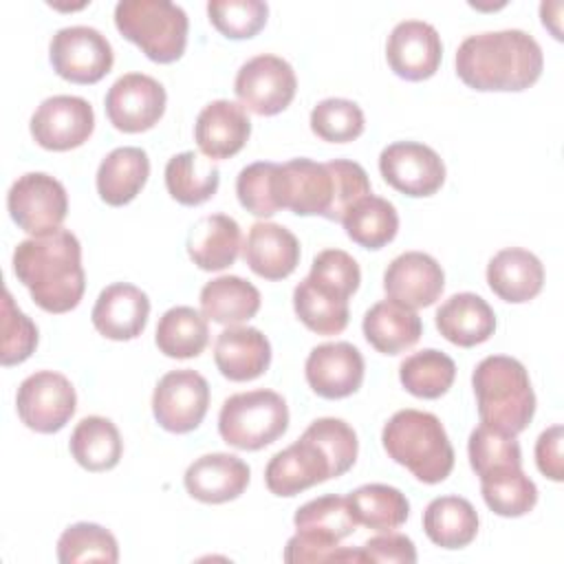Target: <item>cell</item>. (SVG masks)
Returning a JSON list of instances; mask_svg holds the SVG:
<instances>
[{
    "instance_id": "cell-1",
    "label": "cell",
    "mask_w": 564,
    "mask_h": 564,
    "mask_svg": "<svg viewBox=\"0 0 564 564\" xmlns=\"http://www.w3.org/2000/svg\"><path fill=\"white\" fill-rule=\"evenodd\" d=\"M13 273L29 289L33 302L48 313L75 308L86 289L82 245L68 229L18 242Z\"/></svg>"
},
{
    "instance_id": "cell-2",
    "label": "cell",
    "mask_w": 564,
    "mask_h": 564,
    "mask_svg": "<svg viewBox=\"0 0 564 564\" xmlns=\"http://www.w3.org/2000/svg\"><path fill=\"white\" fill-rule=\"evenodd\" d=\"M544 66L542 48L520 29L469 35L456 51L458 77L476 90H524Z\"/></svg>"
},
{
    "instance_id": "cell-3",
    "label": "cell",
    "mask_w": 564,
    "mask_h": 564,
    "mask_svg": "<svg viewBox=\"0 0 564 564\" xmlns=\"http://www.w3.org/2000/svg\"><path fill=\"white\" fill-rule=\"evenodd\" d=\"M471 386L480 423L511 436L531 423L535 394L529 372L518 359L507 355L485 357L471 375Z\"/></svg>"
},
{
    "instance_id": "cell-4",
    "label": "cell",
    "mask_w": 564,
    "mask_h": 564,
    "mask_svg": "<svg viewBox=\"0 0 564 564\" xmlns=\"http://www.w3.org/2000/svg\"><path fill=\"white\" fill-rule=\"evenodd\" d=\"M388 456L421 482L436 485L454 467V447L441 419L432 412L405 408L390 416L381 432Z\"/></svg>"
},
{
    "instance_id": "cell-5",
    "label": "cell",
    "mask_w": 564,
    "mask_h": 564,
    "mask_svg": "<svg viewBox=\"0 0 564 564\" xmlns=\"http://www.w3.org/2000/svg\"><path fill=\"white\" fill-rule=\"evenodd\" d=\"M119 33L152 62H176L187 44V13L170 0H121L115 7Z\"/></svg>"
},
{
    "instance_id": "cell-6",
    "label": "cell",
    "mask_w": 564,
    "mask_h": 564,
    "mask_svg": "<svg viewBox=\"0 0 564 564\" xmlns=\"http://www.w3.org/2000/svg\"><path fill=\"white\" fill-rule=\"evenodd\" d=\"M289 427L286 401L273 390H249L225 399L218 414L223 441L238 449H262Z\"/></svg>"
},
{
    "instance_id": "cell-7",
    "label": "cell",
    "mask_w": 564,
    "mask_h": 564,
    "mask_svg": "<svg viewBox=\"0 0 564 564\" xmlns=\"http://www.w3.org/2000/svg\"><path fill=\"white\" fill-rule=\"evenodd\" d=\"M11 220L31 236H48L66 218L68 198L64 185L44 172H26L13 181L7 194Z\"/></svg>"
},
{
    "instance_id": "cell-8",
    "label": "cell",
    "mask_w": 564,
    "mask_h": 564,
    "mask_svg": "<svg viewBox=\"0 0 564 564\" xmlns=\"http://www.w3.org/2000/svg\"><path fill=\"white\" fill-rule=\"evenodd\" d=\"M53 70L73 84H95L112 68L115 55L106 35L93 26H64L51 37Z\"/></svg>"
},
{
    "instance_id": "cell-9",
    "label": "cell",
    "mask_w": 564,
    "mask_h": 564,
    "mask_svg": "<svg viewBox=\"0 0 564 564\" xmlns=\"http://www.w3.org/2000/svg\"><path fill=\"white\" fill-rule=\"evenodd\" d=\"M297 79L293 66L271 53L247 59L234 82V93L242 108L260 117L282 112L295 97Z\"/></svg>"
},
{
    "instance_id": "cell-10",
    "label": "cell",
    "mask_w": 564,
    "mask_h": 564,
    "mask_svg": "<svg viewBox=\"0 0 564 564\" xmlns=\"http://www.w3.org/2000/svg\"><path fill=\"white\" fill-rule=\"evenodd\" d=\"M77 397L73 383L55 370L29 375L15 394L18 416L29 430L40 434L59 432L75 414Z\"/></svg>"
},
{
    "instance_id": "cell-11",
    "label": "cell",
    "mask_w": 564,
    "mask_h": 564,
    "mask_svg": "<svg viewBox=\"0 0 564 564\" xmlns=\"http://www.w3.org/2000/svg\"><path fill=\"white\" fill-rule=\"evenodd\" d=\"M209 408V383L189 368L163 375L152 394V412L156 423L174 434L196 430Z\"/></svg>"
},
{
    "instance_id": "cell-12",
    "label": "cell",
    "mask_w": 564,
    "mask_h": 564,
    "mask_svg": "<svg viewBox=\"0 0 564 564\" xmlns=\"http://www.w3.org/2000/svg\"><path fill=\"white\" fill-rule=\"evenodd\" d=\"M278 200L297 216L333 218L335 209V172L330 161L315 163L311 159H291L278 170Z\"/></svg>"
},
{
    "instance_id": "cell-13",
    "label": "cell",
    "mask_w": 564,
    "mask_h": 564,
    "mask_svg": "<svg viewBox=\"0 0 564 564\" xmlns=\"http://www.w3.org/2000/svg\"><path fill=\"white\" fill-rule=\"evenodd\" d=\"M379 172L388 185L405 196H432L445 181V163L425 143L397 141L381 150Z\"/></svg>"
},
{
    "instance_id": "cell-14",
    "label": "cell",
    "mask_w": 564,
    "mask_h": 564,
    "mask_svg": "<svg viewBox=\"0 0 564 564\" xmlns=\"http://www.w3.org/2000/svg\"><path fill=\"white\" fill-rule=\"evenodd\" d=\"M95 130L93 106L84 97L55 95L44 99L31 117V134L44 150L79 148Z\"/></svg>"
},
{
    "instance_id": "cell-15",
    "label": "cell",
    "mask_w": 564,
    "mask_h": 564,
    "mask_svg": "<svg viewBox=\"0 0 564 564\" xmlns=\"http://www.w3.org/2000/svg\"><path fill=\"white\" fill-rule=\"evenodd\" d=\"M165 101V88L154 77L126 73L106 93V115L121 132H143L163 117Z\"/></svg>"
},
{
    "instance_id": "cell-16",
    "label": "cell",
    "mask_w": 564,
    "mask_h": 564,
    "mask_svg": "<svg viewBox=\"0 0 564 564\" xmlns=\"http://www.w3.org/2000/svg\"><path fill=\"white\" fill-rule=\"evenodd\" d=\"M443 57L438 31L423 20L399 22L386 42V59L394 75L408 82H421L436 73Z\"/></svg>"
},
{
    "instance_id": "cell-17",
    "label": "cell",
    "mask_w": 564,
    "mask_h": 564,
    "mask_svg": "<svg viewBox=\"0 0 564 564\" xmlns=\"http://www.w3.org/2000/svg\"><path fill=\"white\" fill-rule=\"evenodd\" d=\"M304 375L315 394L344 399L357 392L364 381V357L348 341L319 344L308 352Z\"/></svg>"
},
{
    "instance_id": "cell-18",
    "label": "cell",
    "mask_w": 564,
    "mask_h": 564,
    "mask_svg": "<svg viewBox=\"0 0 564 564\" xmlns=\"http://www.w3.org/2000/svg\"><path fill=\"white\" fill-rule=\"evenodd\" d=\"M328 478H333L328 456L304 434L286 449L273 454L264 469L267 489L275 496H295Z\"/></svg>"
},
{
    "instance_id": "cell-19",
    "label": "cell",
    "mask_w": 564,
    "mask_h": 564,
    "mask_svg": "<svg viewBox=\"0 0 564 564\" xmlns=\"http://www.w3.org/2000/svg\"><path fill=\"white\" fill-rule=\"evenodd\" d=\"M443 286L445 273L441 264L423 251H405L397 256L383 273L388 297L410 308L432 306L441 297Z\"/></svg>"
},
{
    "instance_id": "cell-20",
    "label": "cell",
    "mask_w": 564,
    "mask_h": 564,
    "mask_svg": "<svg viewBox=\"0 0 564 564\" xmlns=\"http://www.w3.org/2000/svg\"><path fill=\"white\" fill-rule=\"evenodd\" d=\"M251 134V121L245 108L229 99L209 101L196 117L194 139L198 150L216 161L238 154Z\"/></svg>"
},
{
    "instance_id": "cell-21",
    "label": "cell",
    "mask_w": 564,
    "mask_h": 564,
    "mask_svg": "<svg viewBox=\"0 0 564 564\" xmlns=\"http://www.w3.org/2000/svg\"><path fill=\"white\" fill-rule=\"evenodd\" d=\"M150 315L148 295L128 282L106 286L93 306V326L108 339L128 341L143 333Z\"/></svg>"
},
{
    "instance_id": "cell-22",
    "label": "cell",
    "mask_w": 564,
    "mask_h": 564,
    "mask_svg": "<svg viewBox=\"0 0 564 564\" xmlns=\"http://www.w3.org/2000/svg\"><path fill=\"white\" fill-rule=\"evenodd\" d=\"M183 482L192 498L207 505H220L238 498L247 489L249 467L234 454H205L185 469Z\"/></svg>"
},
{
    "instance_id": "cell-23",
    "label": "cell",
    "mask_w": 564,
    "mask_h": 564,
    "mask_svg": "<svg viewBox=\"0 0 564 564\" xmlns=\"http://www.w3.org/2000/svg\"><path fill=\"white\" fill-rule=\"evenodd\" d=\"M242 258L256 275L282 280L300 264V242L278 223H253L242 247Z\"/></svg>"
},
{
    "instance_id": "cell-24",
    "label": "cell",
    "mask_w": 564,
    "mask_h": 564,
    "mask_svg": "<svg viewBox=\"0 0 564 564\" xmlns=\"http://www.w3.org/2000/svg\"><path fill=\"white\" fill-rule=\"evenodd\" d=\"M214 361L229 381H251L269 368L271 344L253 326H229L216 337Z\"/></svg>"
},
{
    "instance_id": "cell-25",
    "label": "cell",
    "mask_w": 564,
    "mask_h": 564,
    "mask_svg": "<svg viewBox=\"0 0 564 564\" xmlns=\"http://www.w3.org/2000/svg\"><path fill=\"white\" fill-rule=\"evenodd\" d=\"M487 282L500 300L522 304L542 291L544 267L535 253L520 247H509L489 260Z\"/></svg>"
},
{
    "instance_id": "cell-26",
    "label": "cell",
    "mask_w": 564,
    "mask_h": 564,
    "mask_svg": "<svg viewBox=\"0 0 564 564\" xmlns=\"http://www.w3.org/2000/svg\"><path fill=\"white\" fill-rule=\"evenodd\" d=\"M438 333L463 348L487 341L496 330L494 308L476 293H456L436 311Z\"/></svg>"
},
{
    "instance_id": "cell-27",
    "label": "cell",
    "mask_w": 564,
    "mask_h": 564,
    "mask_svg": "<svg viewBox=\"0 0 564 564\" xmlns=\"http://www.w3.org/2000/svg\"><path fill=\"white\" fill-rule=\"evenodd\" d=\"M361 326L368 344L383 355H399L412 348L423 333L416 311L390 297L370 306Z\"/></svg>"
},
{
    "instance_id": "cell-28",
    "label": "cell",
    "mask_w": 564,
    "mask_h": 564,
    "mask_svg": "<svg viewBox=\"0 0 564 564\" xmlns=\"http://www.w3.org/2000/svg\"><path fill=\"white\" fill-rule=\"evenodd\" d=\"M240 227L227 214L203 216L187 234V253L203 271H220L236 262L240 253Z\"/></svg>"
},
{
    "instance_id": "cell-29",
    "label": "cell",
    "mask_w": 564,
    "mask_h": 564,
    "mask_svg": "<svg viewBox=\"0 0 564 564\" xmlns=\"http://www.w3.org/2000/svg\"><path fill=\"white\" fill-rule=\"evenodd\" d=\"M300 322L317 335H337L348 326V295L333 284L306 275L293 291Z\"/></svg>"
},
{
    "instance_id": "cell-30",
    "label": "cell",
    "mask_w": 564,
    "mask_h": 564,
    "mask_svg": "<svg viewBox=\"0 0 564 564\" xmlns=\"http://www.w3.org/2000/svg\"><path fill=\"white\" fill-rule=\"evenodd\" d=\"M150 176V159L145 150L134 145L115 148L106 154L97 170V192L104 203L121 207L130 203Z\"/></svg>"
},
{
    "instance_id": "cell-31",
    "label": "cell",
    "mask_w": 564,
    "mask_h": 564,
    "mask_svg": "<svg viewBox=\"0 0 564 564\" xmlns=\"http://www.w3.org/2000/svg\"><path fill=\"white\" fill-rule=\"evenodd\" d=\"M260 311V291L238 275H220L200 289V313L225 326H238Z\"/></svg>"
},
{
    "instance_id": "cell-32",
    "label": "cell",
    "mask_w": 564,
    "mask_h": 564,
    "mask_svg": "<svg viewBox=\"0 0 564 564\" xmlns=\"http://www.w3.org/2000/svg\"><path fill=\"white\" fill-rule=\"evenodd\" d=\"M425 535L441 549H463L478 533V513L467 498L441 496L423 511Z\"/></svg>"
},
{
    "instance_id": "cell-33",
    "label": "cell",
    "mask_w": 564,
    "mask_h": 564,
    "mask_svg": "<svg viewBox=\"0 0 564 564\" xmlns=\"http://www.w3.org/2000/svg\"><path fill=\"white\" fill-rule=\"evenodd\" d=\"M220 170L212 159H200L194 150L174 154L165 165V187L181 205H200L218 192Z\"/></svg>"
},
{
    "instance_id": "cell-34",
    "label": "cell",
    "mask_w": 564,
    "mask_h": 564,
    "mask_svg": "<svg viewBox=\"0 0 564 564\" xmlns=\"http://www.w3.org/2000/svg\"><path fill=\"white\" fill-rule=\"evenodd\" d=\"M70 454L88 471L112 469L123 452L117 425L106 416L82 419L70 434Z\"/></svg>"
},
{
    "instance_id": "cell-35",
    "label": "cell",
    "mask_w": 564,
    "mask_h": 564,
    "mask_svg": "<svg viewBox=\"0 0 564 564\" xmlns=\"http://www.w3.org/2000/svg\"><path fill=\"white\" fill-rule=\"evenodd\" d=\"M154 341L165 357H198L209 341L207 317L192 306H172L161 315Z\"/></svg>"
},
{
    "instance_id": "cell-36",
    "label": "cell",
    "mask_w": 564,
    "mask_h": 564,
    "mask_svg": "<svg viewBox=\"0 0 564 564\" xmlns=\"http://www.w3.org/2000/svg\"><path fill=\"white\" fill-rule=\"evenodd\" d=\"M357 524L375 531H394L410 516L408 498L390 485L370 482L346 496Z\"/></svg>"
},
{
    "instance_id": "cell-37",
    "label": "cell",
    "mask_w": 564,
    "mask_h": 564,
    "mask_svg": "<svg viewBox=\"0 0 564 564\" xmlns=\"http://www.w3.org/2000/svg\"><path fill=\"white\" fill-rule=\"evenodd\" d=\"M341 225L359 247L381 249L397 236L399 214L390 200L368 194L346 212Z\"/></svg>"
},
{
    "instance_id": "cell-38",
    "label": "cell",
    "mask_w": 564,
    "mask_h": 564,
    "mask_svg": "<svg viewBox=\"0 0 564 564\" xmlns=\"http://www.w3.org/2000/svg\"><path fill=\"white\" fill-rule=\"evenodd\" d=\"M480 491L487 507L502 518H520L538 502V487L522 467H500L482 474Z\"/></svg>"
},
{
    "instance_id": "cell-39",
    "label": "cell",
    "mask_w": 564,
    "mask_h": 564,
    "mask_svg": "<svg viewBox=\"0 0 564 564\" xmlns=\"http://www.w3.org/2000/svg\"><path fill=\"white\" fill-rule=\"evenodd\" d=\"M456 377V364L449 355L436 348H423L405 357L399 366L403 388L419 399L443 397Z\"/></svg>"
},
{
    "instance_id": "cell-40",
    "label": "cell",
    "mask_w": 564,
    "mask_h": 564,
    "mask_svg": "<svg viewBox=\"0 0 564 564\" xmlns=\"http://www.w3.org/2000/svg\"><path fill=\"white\" fill-rule=\"evenodd\" d=\"M57 560L62 564L77 562H106L119 560V546L115 535L95 522L70 524L57 540Z\"/></svg>"
},
{
    "instance_id": "cell-41",
    "label": "cell",
    "mask_w": 564,
    "mask_h": 564,
    "mask_svg": "<svg viewBox=\"0 0 564 564\" xmlns=\"http://www.w3.org/2000/svg\"><path fill=\"white\" fill-rule=\"evenodd\" d=\"M297 531H308L328 540H344L357 527L346 496H322L302 505L293 516Z\"/></svg>"
},
{
    "instance_id": "cell-42",
    "label": "cell",
    "mask_w": 564,
    "mask_h": 564,
    "mask_svg": "<svg viewBox=\"0 0 564 564\" xmlns=\"http://www.w3.org/2000/svg\"><path fill=\"white\" fill-rule=\"evenodd\" d=\"M278 170L280 163L271 161H258L240 170L236 178V194L240 205L253 216L269 218L280 209Z\"/></svg>"
},
{
    "instance_id": "cell-43",
    "label": "cell",
    "mask_w": 564,
    "mask_h": 564,
    "mask_svg": "<svg viewBox=\"0 0 564 564\" xmlns=\"http://www.w3.org/2000/svg\"><path fill=\"white\" fill-rule=\"evenodd\" d=\"M467 452L469 465L478 476L500 467H522V452L516 436L502 434L485 423L469 434Z\"/></svg>"
},
{
    "instance_id": "cell-44",
    "label": "cell",
    "mask_w": 564,
    "mask_h": 564,
    "mask_svg": "<svg viewBox=\"0 0 564 564\" xmlns=\"http://www.w3.org/2000/svg\"><path fill=\"white\" fill-rule=\"evenodd\" d=\"M311 130L324 141L348 143L364 132V112L350 99L328 97L311 110Z\"/></svg>"
},
{
    "instance_id": "cell-45",
    "label": "cell",
    "mask_w": 564,
    "mask_h": 564,
    "mask_svg": "<svg viewBox=\"0 0 564 564\" xmlns=\"http://www.w3.org/2000/svg\"><path fill=\"white\" fill-rule=\"evenodd\" d=\"M209 22L231 40L253 37L269 15V7L262 0H209Z\"/></svg>"
},
{
    "instance_id": "cell-46",
    "label": "cell",
    "mask_w": 564,
    "mask_h": 564,
    "mask_svg": "<svg viewBox=\"0 0 564 564\" xmlns=\"http://www.w3.org/2000/svg\"><path fill=\"white\" fill-rule=\"evenodd\" d=\"M304 436L315 441L322 447V452L328 456L333 467V478L346 474L355 465L357 434L346 421L335 416L317 419L304 430Z\"/></svg>"
},
{
    "instance_id": "cell-47",
    "label": "cell",
    "mask_w": 564,
    "mask_h": 564,
    "mask_svg": "<svg viewBox=\"0 0 564 564\" xmlns=\"http://www.w3.org/2000/svg\"><path fill=\"white\" fill-rule=\"evenodd\" d=\"M37 346L35 324L15 306L9 289L2 295V366H15L31 357Z\"/></svg>"
},
{
    "instance_id": "cell-48",
    "label": "cell",
    "mask_w": 564,
    "mask_h": 564,
    "mask_svg": "<svg viewBox=\"0 0 564 564\" xmlns=\"http://www.w3.org/2000/svg\"><path fill=\"white\" fill-rule=\"evenodd\" d=\"M308 275L326 282V284H333L335 289L344 291L348 297L357 291V286L361 282V271H359L357 260L341 249L319 251L313 258Z\"/></svg>"
},
{
    "instance_id": "cell-49",
    "label": "cell",
    "mask_w": 564,
    "mask_h": 564,
    "mask_svg": "<svg viewBox=\"0 0 564 564\" xmlns=\"http://www.w3.org/2000/svg\"><path fill=\"white\" fill-rule=\"evenodd\" d=\"M361 562H397V564H414L416 549L414 542L403 533L383 531V535H375L359 546Z\"/></svg>"
},
{
    "instance_id": "cell-50",
    "label": "cell",
    "mask_w": 564,
    "mask_h": 564,
    "mask_svg": "<svg viewBox=\"0 0 564 564\" xmlns=\"http://www.w3.org/2000/svg\"><path fill=\"white\" fill-rule=\"evenodd\" d=\"M339 549V542L308 533L297 531L293 538H289L284 546V562L297 564V562H333L335 553Z\"/></svg>"
},
{
    "instance_id": "cell-51",
    "label": "cell",
    "mask_w": 564,
    "mask_h": 564,
    "mask_svg": "<svg viewBox=\"0 0 564 564\" xmlns=\"http://www.w3.org/2000/svg\"><path fill=\"white\" fill-rule=\"evenodd\" d=\"M535 463L538 469L560 482L564 478V469H562V425H551L549 430H544L538 436L535 443Z\"/></svg>"
}]
</instances>
